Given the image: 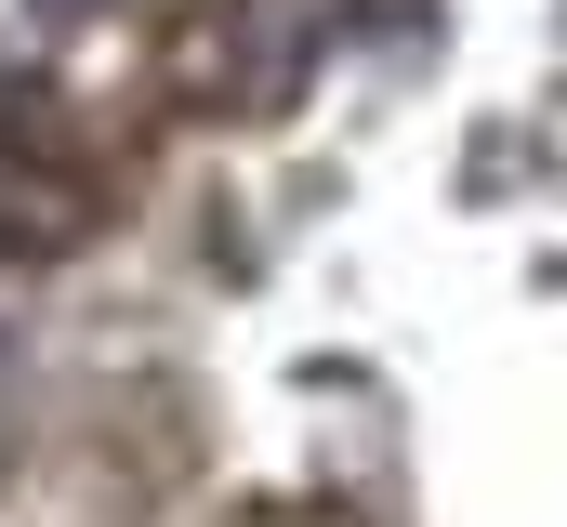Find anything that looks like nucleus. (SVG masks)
I'll return each instance as SVG.
<instances>
[{"label":"nucleus","mask_w":567,"mask_h":527,"mask_svg":"<svg viewBox=\"0 0 567 527\" xmlns=\"http://www.w3.org/2000/svg\"><path fill=\"white\" fill-rule=\"evenodd\" d=\"M53 13H66V0H53Z\"/></svg>","instance_id":"nucleus-1"}]
</instances>
